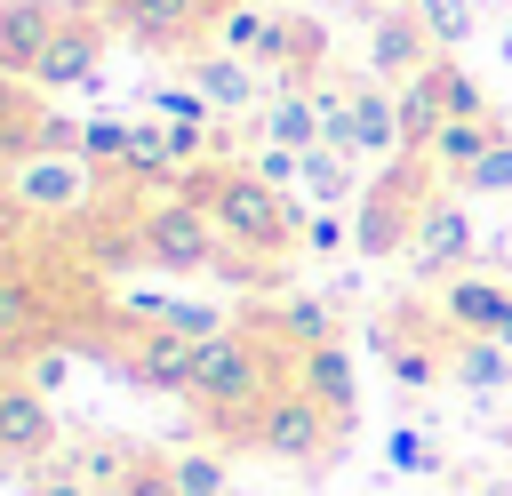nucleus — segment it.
Returning a JSON list of instances; mask_svg holds the SVG:
<instances>
[{
	"instance_id": "1",
	"label": "nucleus",
	"mask_w": 512,
	"mask_h": 496,
	"mask_svg": "<svg viewBox=\"0 0 512 496\" xmlns=\"http://www.w3.org/2000/svg\"><path fill=\"white\" fill-rule=\"evenodd\" d=\"M288 384V360H280V336L264 328V320H232V328H216L208 344H200V368H192V408H200V424L216 432V440H248L256 432V416H264V400Z\"/></svg>"
},
{
	"instance_id": "2",
	"label": "nucleus",
	"mask_w": 512,
	"mask_h": 496,
	"mask_svg": "<svg viewBox=\"0 0 512 496\" xmlns=\"http://www.w3.org/2000/svg\"><path fill=\"white\" fill-rule=\"evenodd\" d=\"M176 184L216 216L224 248H240V256H256V264H288V256L304 248L296 200H288L280 184H264L256 168H192V176H176Z\"/></svg>"
},
{
	"instance_id": "3",
	"label": "nucleus",
	"mask_w": 512,
	"mask_h": 496,
	"mask_svg": "<svg viewBox=\"0 0 512 496\" xmlns=\"http://www.w3.org/2000/svg\"><path fill=\"white\" fill-rule=\"evenodd\" d=\"M136 256H144L152 272L192 280V272H216V264H224V232H216V216H208L184 184H160V192L136 208Z\"/></svg>"
},
{
	"instance_id": "4",
	"label": "nucleus",
	"mask_w": 512,
	"mask_h": 496,
	"mask_svg": "<svg viewBox=\"0 0 512 496\" xmlns=\"http://www.w3.org/2000/svg\"><path fill=\"white\" fill-rule=\"evenodd\" d=\"M432 160L424 152H400V160H384V176L360 192V208H352V248L368 256V264H384V256H408V232H416V216H424V200H432Z\"/></svg>"
},
{
	"instance_id": "5",
	"label": "nucleus",
	"mask_w": 512,
	"mask_h": 496,
	"mask_svg": "<svg viewBox=\"0 0 512 496\" xmlns=\"http://www.w3.org/2000/svg\"><path fill=\"white\" fill-rule=\"evenodd\" d=\"M248 448L256 456H272V464H296V472H312V464H328L336 448H344V424L288 376L272 400H264V416H256V432H248Z\"/></svg>"
},
{
	"instance_id": "6",
	"label": "nucleus",
	"mask_w": 512,
	"mask_h": 496,
	"mask_svg": "<svg viewBox=\"0 0 512 496\" xmlns=\"http://www.w3.org/2000/svg\"><path fill=\"white\" fill-rule=\"evenodd\" d=\"M104 16H112V32H128L144 56H192V48L216 32L224 0H104Z\"/></svg>"
},
{
	"instance_id": "7",
	"label": "nucleus",
	"mask_w": 512,
	"mask_h": 496,
	"mask_svg": "<svg viewBox=\"0 0 512 496\" xmlns=\"http://www.w3.org/2000/svg\"><path fill=\"white\" fill-rule=\"evenodd\" d=\"M128 384H144V392H192V368H200V336H184V328H168V320H144V328H128V344H120V360H112Z\"/></svg>"
},
{
	"instance_id": "8",
	"label": "nucleus",
	"mask_w": 512,
	"mask_h": 496,
	"mask_svg": "<svg viewBox=\"0 0 512 496\" xmlns=\"http://www.w3.org/2000/svg\"><path fill=\"white\" fill-rule=\"evenodd\" d=\"M104 40H112V16H96V8H64L56 40H48L40 72H32V88H88V80L104 72Z\"/></svg>"
},
{
	"instance_id": "9",
	"label": "nucleus",
	"mask_w": 512,
	"mask_h": 496,
	"mask_svg": "<svg viewBox=\"0 0 512 496\" xmlns=\"http://www.w3.org/2000/svg\"><path fill=\"white\" fill-rule=\"evenodd\" d=\"M456 264H472V216H464V200L432 192L416 232H408V272L416 280H456Z\"/></svg>"
},
{
	"instance_id": "10",
	"label": "nucleus",
	"mask_w": 512,
	"mask_h": 496,
	"mask_svg": "<svg viewBox=\"0 0 512 496\" xmlns=\"http://www.w3.org/2000/svg\"><path fill=\"white\" fill-rule=\"evenodd\" d=\"M56 448V408L32 376H8L0 368V464H48Z\"/></svg>"
},
{
	"instance_id": "11",
	"label": "nucleus",
	"mask_w": 512,
	"mask_h": 496,
	"mask_svg": "<svg viewBox=\"0 0 512 496\" xmlns=\"http://www.w3.org/2000/svg\"><path fill=\"white\" fill-rule=\"evenodd\" d=\"M88 160L80 152H32V160H16V176H8V192L32 208V216H64V208H88Z\"/></svg>"
},
{
	"instance_id": "12",
	"label": "nucleus",
	"mask_w": 512,
	"mask_h": 496,
	"mask_svg": "<svg viewBox=\"0 0 512 496\" xmlns=\"http://www.w3.org/2000/svg\"><path fill=\"white\" fill-rule=\"evenodd\" d=\"M440 328L448 336H488V344H512V288L480 280V272H456L440 288Z\"/></svg>"
},
{
	"instance_id": "13",
	"label": "nucleus",
	"mask_w": 512,
	"mask_h": 496,
	"mask_svg": "<svg viewBox=\"0 0 512 496\" xmlns=\"http://www.w3.org/2000/svg\"><path fill=\"white\" fill-rule=\"evenodd\" d=\"M344 152L352 160H400V104L384 80H352V104H344Z\"/></svg>"
},
{
	"instance_id": "14",
	"label": "nucleus",
	"mask_w": 512,
	"mask_h": 496,
	"mask_svg": "<svg viewBox=\"0 0 512 496\" xmlns=\"http://www.w3.org/2000/svg\"><path fill=\"white\" fill-rule=\"evenodd\" d=\"M56 24H64L56 0H0V80H32Z\"/></svg>"
},
{
	"instance_id": "15",
	"label": "nucleus",
	"mask_w": 512,
	"mask_h": 496,
	"mask_svg": "<svg viewBox=\"0 0 512 496\" xmlns=\"http://www.w3.org/2000/svg\"><path fill=\"white\" fill-rule=\"evenodd\" d=\"M432 64V32L416 24V8H384L376 24H368V72L384 80V88H400V80H416Z\"/></svg>"
},
{
	"instance_id": "16",
	"label": "nucleus",
	"mask_w": 512,
	"mask_h": 496,
	"mask_svg": "<svg viewBox=\"0 0 512 496\" xmlns=\"http://www.w3.org/2000/svg\"><path fill=\"white\" fill-rule=\"evenodd\" d=\"M392 104H400V152H432L440 120H448V56H432L416 80H400Z\"/></svg>"
},
{
	"instance_id": "17",
	"label": "nucleus",
	"mask_w": 512,
	"mask_h": 496,
	"mask_svg": "<svg viewBox=\"0 0 512 496\" xmlns=\"http://www.w3.org/2000/svg\"><path fill=\"white\" fill-rule=\"evenodd\" d=\"M296 384L352 432V416H360V376H352V352H344V344H312V352H296Z\"/></svg>"
},
{
	"instance_id": "18",
	"label": "nucleus",
	"mask_w": 512,
	"mask_h": 496,
	"mask_svg": "<svg viewBox=\"0 0 512 496\" xmlns=\"http://www.w3.org/2000/svg\"><path fill=\"white\" fill-rule=\"evenodd\" d=\"M192 88L216 112H256V64L232 56V48H192Z\"/></svg>"
},
{
	"instance_id": "19",
	"label": "nucleus",
	"mask_w": 512,
	"mask_h": 496,
	"mask_svg": "<svg viewBox=\"0 0 512 496\" xmlns=\"http://www.w3.org/2000/svg\"><path fill=\"white\" fill-rule=\"evenodd\" d=\"M376 352H384L392 384H408V392H424V384H440V376H448V344H424V336H416V320L376 328Z\"/></svg>"
},
{
	"instance_id": "20",
	"label": "nucleus",
	"mask_w": 512,
	"mask_h": 496,
	"mask_svg": "<svg viewBox=\"0 0 512 496\" xmlns=\"http://www.w3.org/2000/svg\"><path fill=\"white\" fill-rule=\"evenodd\" d=\"M40 336H48V312H40L32 280H24V272H0V368H8L16 352H32Z\"/></svg>"
},
{
	"instance_id": "21",
	"label": "nucleus",
	"mask_w": 512,
	"mask_h": 496,
	"mask_svg": "<svg viewBox=\"0 0 512 496\" xmlns=\"http://www.w3.org/2000/svg\"><path fill=\"white\" fill-rule=\"evenodd\" d=\"M264 144H288V152H312V144H328V120H320L312 88H280V96L264 104Z\"/></svg>"
},
{
	"instance_id": "22",
	"label": "nucleus",
	"mask_w": 512,
	"mask_h": 496,
	"mask_svg": "<svg viewBox=\"0 0 512 496\" xmlns=\"http://www.w3.org/2000/svg\"><path fill=\"white\" fill-rule=\"evenodd\" d=\"M264 328H272L288 352H312V344H344V336H336V312H328L320 296H280V304L264 312Z\"/></svg>"
},
{
	"instance_id": "23",
	"label": "nucleus",
	"mask_w": 512,
	"mask_h": 496,
	"mask_svg": "<svg viewBox=\"0 0 512 496\" xmlns=\"http://www.w3.org/2000/svg\"><path fill=\"white\" fill-rule=\"evenodd\" d=\"M448 384L504 392V384H512V344H488V336H448Z\"/></svg>"
},
{
	"instance_id": "24",
	"label": "nucleus",
	"mask_w": 512,
	"mask_h": 496,
	"mask_svg": "<svg viewBox=\"0 0 512 496\" xmlns=\"http://www.w3.org/2000/svg\"><path fill=\"white\" fill-rule=\"evenodd\" d=\"M496 136H504V128H496L488 112H480V120H440V136H432V152H424V160H432L440 176H464V168H472Z\"/></svg>"
},
{
	"instance_id": "25",
	"label": "nucleus",
	"mask_w": 512,
	"mask_h": 496,
	"mask_svg": "<svg viewBox=\"0 0 512 496\" xmlns=\"http://www.w3.org/2000/svg\"><path fill=\"white\" fill-rule=\"evenodd\" d=\"M304 192H312L320 208H344V200L360 192V168H352V152H344V144H312V152H304Z\"/></svg>"
},
{
	"instance_id": "26",
	"label": "nucleus",
	"mask_w": 512,
	"mask_h": 496,
	"mask_svg": "<svg viewBox=\"0 0 512 496\" xmlns=\"http://www.w3.org/2000/svg\"><path fill=\"white\" fill-rule=\"evenodd\" d=\"M64 464H72L88 488H112V496H120V480H128V464H136V448H120V440H80V448H64Z\"/></svg>"
},
{
	"instance_id": "27",
	"label": "nucleus",
	"mask_w": 512,
	"mask_h": 496,
	"mask_svg": "<svg viewBox=\"0 0 512 496\" xmlns=\"http://www.w3.org/2000/svg\"><path fill=\"white\" fill-rule=\"evenodd\" d=\"M408 8H416V24L432 32V48L472 40V0H408Z\"/></svg>"
},
{
	"instance_id": "28",
	"label": "nucleus",
	"mask_w": 512,
	"mask_h": 496,
	"mask_svg": "<svg viewBox=\"0 0 512 496\" xmlns=\"http://www.w3.org/2000/svg\"><path fill=\"white\" fill-rule=\"evenodd\" d=\"M80 160L88 168H128V120H80Z\"/></svg>"
},
{
	"instance_id": "29",
	"label": "nucleus",
	"mask_w": 512,
	"mask_h": 496,
	"mask_svg": "<svg viewBox=\"0 0 512 496\" xmlns=\"http://www.w3.org/2000/svg\"><path fill=\"white\" fill-rule=\"evenodd\" d=\"M456 184H464L472 200H480V192H512V136H496V144H488V152H480Z\"/></svg>"
},
{
	"instance_id": "30",
	"label": "nucleus",
	"mask_w": 512,
	"mask_h": 496,
	"mask_svg": "<svg viewBox=\"0 0 512 496\" xmlns=\"http://www.w3.org/2000/svg\"><path fill=\"white\" fill-rule=\"evenodd\" d=\"M152 112H160V120H184V128H208L216 104H208L192 80H168V88H152Z\"/></svg>"
},
{
	"instance_id": "31",
	"label": "nucleus",
	"mask_w": 512,
	"mask_h": 496,
	"mask_svg": "<svg viewBox=\"0 0 512 496\" xmlns=\"http://www.w3.org/2000/svg\"><path fill=\"white\" fill-rule=\"evenodd\" d=\"M168 464H176V488H184V496L232 488V480H224V456H208V448H184V456H168Z\"/></svg>"
},
{
	"instance_id": "32",
	"label": "nucleus",
	"mask_w": 512,
	"mask_h": 496,
	"mask_svg": "<svg viewBox=\"0 0 512 496\" xmlns=\"http://www.w3.org/2000/svg\"><path fill=\"white\" fill-rule=\"evenodd\" d=\"M120 496H184V488H176V464H168V456H144V448H136V464H128Z\"/></svg>"
},
{
	"instance_id": "33",
	"label": "nucleus",
	"mask_w": 512,
	"mask_h": 496,
	"mask_svg": "<svg viewBox=\"0 0 512 496\" xmlns=\"http://www.w3.org/2000/svg\"><path fill=\"white\" fill-rule=\"evenodd\" d=\"M248 168H256L264 184H280V192H288V184H304V152H288V144H256V152H248Z\"/></svg>"
},
{
	"instance_id": "34",
	"label": "nucleus",
	"mask_w": 512,
	"mask_h": 496,
	"mask_svg": "<svg viewBox=\"0 0 512 496\" xmlns=\"http://www.w3.org/2000/svg\"><path fill=\"white\" fill-rule=\"evenodd\" d=\"M384 456H392V472H432V440H424L416 424H400V432L384 440Z\"/></svg>"
},
{
	"instance_id": "35",
	"label": "nucleus",
	"mask_w": 512,
	"mask_h": 496,
	"mask_svg": "<svg viewBox=\"0 0 512 496\" xmlns=\"http://www.w3.org/2000/svg\"><path fill=\"white\" fill-rule=\"evenodd\" d=\"M24 496H96L72 464H32V480H24Z\"/></svg>"
},
{
	"instance_id": "36",
	"label": "nucleus",
	"mask_w": 512,
	"mask_h": 496,
	"mask_svg": "<svg viewBox=\"0 0 512 496\" xmlns=\"http://www.w3.org/2000/svg\"><path fill=\"white\" fill-rule=\"evenodd\" d=\"M344 240H352V224H344L336 208H320V216H304V248H312V256H328V248H344Z\"/></svg>"
},
{
	"instance_id": "37",
	"label": "nucleus",
	"mask_w": 512,
	"mask_h": 496,
	"mask_svg": "<svg viewBox=\"0 0 512 496\" xmlns=\"http://www.w3.org/2000/svg\"><path fill=\"white\" fill-rule=\"evenodd\" d=\"M8 176H16V160H8V144H0V192H8Z\"/></svg>"
},
{
	"instance_id": "38",
	"label": "nucleus",
	"mask_w": 512,
	"mask_h": 496,
	"mask_svg": "<svg viewBox=\"0 0 512 496\" xmlns=\"http://www.w3.org/2000/svg\"><path fill=\"white\" fill-rule=\"evenodd\" d=\"M360 8H376V16H384V8H400V0H360Z\"/></svg>"
},
{
	"instance_id": "39",
	"label": "nucleus",
	"mask_w": 512,
	"mask_h": 496,
	"mask_svg": "<svg viewBox=\"0 0 512 496\" xmlns=\"http://www.w3.org/2000/svg\"><path fill=\"white\" fill-rule=\"evenodd\" d=\"M216 496H240V488H216Z\"/></svg>"
}]
</instances>
